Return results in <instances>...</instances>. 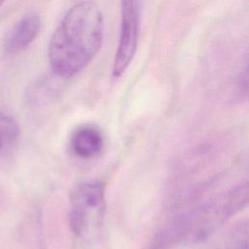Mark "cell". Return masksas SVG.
I'll return each mask as SVG.
<instances>
[{"label": "cell", "instance_id": "obj_1", "mask_svg": "<svg viewBox=\"0 0 249 249\" xmlns=\"http://www.w3.org/2000/svg\"><path fill=\"white\" fill-rule=\"evenodd\" d=\"M104 19L98 5L82 1L71 6L51 36L48 57L53 72L69 79L96 55L103 40Z\"/></svg>", "mask_w": 249, "mask_h": 249}, {"label": "cell", "instance_id": "obj_2", "mask_svg": "<svg viewBox=\"0 0 249 249\" xmlns=\"http://www.w3.org/2000/svg\"><path fill=\"white\" fill-rule=\"evenodd\" d=\"M247 202L245 182L177 215L158 231L151 249H172L204 241Z\"/></svg>", "mask_w": 249, "mask_h": 249}, {"label": "cell", "instance_id": "obj_3", "mask_svg": "<svg viewBox=\"0 0 249 249\" xmlns=\"http://www.w3.org/2000/svg\"><path fill=\"white\" fill-rule=\"evenodd\" d=\"M105 212V185L101 181H82L72 189L69 225L78 237L83 239L94 237L102 228Z\"/></svg>", "mask_w": 249, "mask_h": 249}, {"label": "cell", "instance_id": "obj_4", "mask_svg": "<svg viewBox=\"0 0 249 249\" xmlns=\"http://www.w3.org/2000/svg\"><path fill=\"white\" fill-rule=\"evenodd\" d=\"M139 28V2L122 1L119 42L112 67V75L114 78H120L129 67L137 50Z\"/></svg>", "mask_w": 249, "mask_h": 249}, {"label": "cell", "instance_id": "obj_5", "mask_svg": "<svg viewBox=\"0 0 249 249\" xmlns=\"http://www.w3.org/2000/svg\"><path fill=\"white\" fill-rule=\"evenodd\" d=\"M105 146L102 130L93 124L77 125L70 134L69 147L72 154L82 160H91L98 157Z\"/></svg>", "mask_w": 249, "mask_h": 249}, {"label": "cell", "instance_id": "obj_6", "mask_svg": "<svg viewBox=\"0 0 249 249\" xmlns=\"http://www.w3.org/2000/svg\"><path fill=\"white\" fill-rule=\"evenodd\" d=\"M41 28V18L36 12L21 17L7 37L5 50L9 53H18L26 50L35 40Z\"/></svg>", "mask_w": 249, "mask_h": 249}, {"label": "cell", "instance_id": "obj_7", "mask_svg": "<svg viewBox=\"0 0 249 249\" xmlns=\"http://www.w3.org/2000/svg\"><path fill=\"white\" fill-rule=\"evenodd\" d=\"M227 249H248V224L246 221L235 225L227 239Z\"/></svg>", "mask_w": 249, "mask_h": 249}, {"label": "cell", "instance_id": "obj_8", "mask_svg": "<svg viewBox=\"0 0 249 249\" xmlns=\"http://www.w3.org/2000/svg\"><path fill=\"white\" fill-rule=\"evenodd\" d=\"M0 132L8 145L18 139L19 128L13 117L0 113Z\"/></svg>", "mask_w": 249, "mask_h": 249}, {"label": "cell", "instance_id": "obj_9", "mask_svg": "<svg viewBox=\"0 0 249 249\" xmlns=\"http://www.w3.org/2000/svg\"><path fill=\"white\" fill-rule=\"evenodd\" d=\"M6 145V142H5V139H4V137H3V135L1 134V132H0V150H2L3 149V147Z\"/></svg>", "mask_w": 249, "mask_h": 249}, {"label": "cell", "instance_id": "obj_10", "mask_svg": "<svg viewBox=\"0 0 249 249\" xmlns=\"http://www.w3.org/2000/svg\"><path fill=\"white\" fill-rule=\"evenodd\" d=\"M2 4H3V2H2V1H0V6H1Z\"/></svg>", "mask_w": 249, "mask_h": 249}]
</instances>
